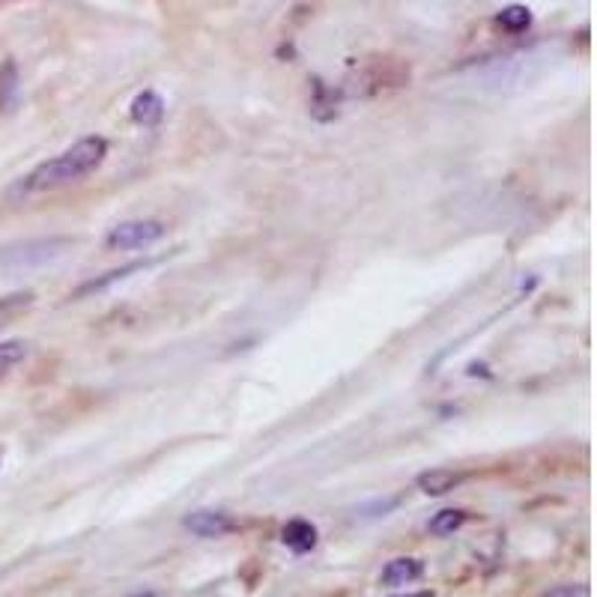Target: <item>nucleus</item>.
Here are the masks:
<instances>
[{"label":"nucleus","mask_w":597,"mask_h":597,"mask_svg":"<svg viewBox=\"0 0 597 597\" xmlns=\"http://www.w3.org/2000/svg\"><path fill=\"white\" fill-rule=\"evenodd\" d=\"M105 156H108L105 138H96V135L81 138L78 144L69 147L66 153H60L57 158H51V162H42L39 167H33L19 183V192L37 194V192H51V189H60V185L78 183L84 180L87 174H93L96 167L105 162Z\"/></svg>","instance_id":"obj_1"},{"label":"nucleus","mask_w":597,"mask_h":597,"mask_svg":"<svg viewBox=\"0 0 597 597\" xmlns=\"http://www.w3.org/2000/svg\"><path fill=\"white\" fill-rule=\"evenodd\" d=\"M72 248H75L72 236H48V239H28V243H15V245H6L4 252H0V269L4 272L42 269V266H51V263L69 257Z\"/></svg>","instance_id":"obj_2"},{"label":"nucleus","mask_w":597,"mask_h":597,"mask_svg":"<svg viewBox=\"0 0 597 597\" xmlns=\"http://www.w3.org/2000/svg\"><path fill=\"white\" fill-rule=\"evenodd\" d=\"M167 234V227L156 218H135V221H123V225L111 227V234L105 236V245L111 252H135V248H147L158 243Z\"/></svg>","instance_id":"obj_3"},{"label":"nucleus","mask_w":597,"mask_h":597,"mask_svg":"<svg viewBox=\"0 0 597 597\" xmlns=\"http://www.w3.org/2000/svg\"><path fill=\"white\" fill-rule=\"evenodd\" d=\"M183 525L198 538H221L234 529V516L225 511H192L183 520Z\"/></svg>","instance_id":"obj_4"},{"label":"nucleus","mask_w":597,"mask_h":597,"mask_svg":"<svg viewBox=\"0 0 597 597\" xmlns=\"http://www.w3.org/2000/svg\"><path fill=\"white\" fill-rule=\"evenodd\" d=\"M463 478L466 475H463V472H454V469H427L415 478V484L427 496H445V493H451L454 487H460Z\"/></svg>","instance_id":"obj_5"},{"label":"nucleus","mask_w":597,"mask_h":597,"mask_svg":"<svg viewBox=\"0 0 597 597\" xmlns=\"http://www.w3.org/2000/svg\"><path fill=\"white\" fill-rule=\"evenodd\" d=\"M284 547H290L293 552H308L317 547V529L308 520H290L281 529Z\"/></svg>","instance_id":"obj_6"},{"label":"nucleus","mask_w":597,"mask_h":597,"mask_svg":"<svg viewBox=\"0 0 597 597\" xmlns=\"http://www.w3.org/2000/svg\"><path fill=\"white\" fill-rule=\"evenodd\" d=\"M422 576V561L418 559H391L386 567H382V576L380 583L395 588V585H406L413 583V579Z\"/></svg>","instance_id":"obj_7"},{"label":"nucleus","mask_w":597,"mask_h":597,"mask_svg":"<svg viewBox=\"0 0 597 597\" xmlns=\"http://www.w3.org/2000/svg\"><path fill=\"white\" fill-rule=\"evenodd\" d=\"M165 117V102L162 96L156 93H141L135 102H132V120L141 123V126H156L158 120Z\"/></svg>","instance_id":"obj_8"},{"label":"nucleus","mask_w":597,"mask_h":597,"mask_svg":"<svg viewBox=\"0 0 597 597\" xmlns=\"http://www.w3.org/2000/svg\"><path fill=\"white\" fill-rule=\"evenodd\" d=\"M463 523H466V511H460V507H445V511L433 514L431 532H433V534H439V538H442V534H454Z\"/></svg>","instance_id":"obj_9"},{"label":"nucleus","mask_w":597,"mask_h":597,"mask_svg":"<svg viewBox=\"0 0 597 597\" xmlns=\"http://www.w3.org/2000/svg\"><path fill=\"white\" fill-rule=\"evenodd\" d=\"M499 24H502L505 30H511V33H520V30H525L532 24V13H529V6H523V4H511V6H505L502 13H499Z\"/></svg>","instance_id":"obj_10"},{"label":"nucleus","mask_w":597,"mask_h":597,"mask_svg":"<svg viewBox=\"0 0 597 597\" xmlns=\"http://www.w3.org/2000/svg\"><path fill=\"white\" fill-rule=\"evenodd\" d=\"M24 344L21 341H4L0 344V373H6L10 368H15L24 359Z\"/></svg>","instance_id":"obj_11"},{"label":"nucleus","mask_w":597,"mask_h":597,"mask_svg":"<svg viewBox=\"0 0 597 597\" xmlns=\"http://www.w3.org/2000/svg\"><path fill=\"white\" fill-rule=\"evenodd\" d=\"M15 84H19L15 66H13V64H4V66H0V108H4V105L10 102V96L15 93Z\"/></svg>","instance_id":"obj_12"},{"label":"nucleus","mask_w":597,"mask_h":597,"mask_svg":"<svg viewBox=\"0 0 597 597\" xmlns=\"http://www.w3.org/2000/svg\"><path fill=\"white\" fill-rule=\"evenodd\" d=\"M543 597H588V588L585 585H559Z\"/></svg>","instance_id":"obj_13"},{"label":"nucleus","mask_w":597,"mask_h":597,"mask_svg":"<svg viewBox=\"0 0 597 597\" xmlns=\"http://www.w3.org/2000/svg\"><path fill=\"white\" fill-rule=\"evenodd\" d=\"M404 597H436L433 592H415V594H404Z\"/></svg>","instance_id":"obj_14"}]
</instances>
